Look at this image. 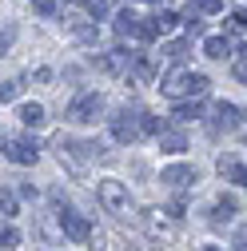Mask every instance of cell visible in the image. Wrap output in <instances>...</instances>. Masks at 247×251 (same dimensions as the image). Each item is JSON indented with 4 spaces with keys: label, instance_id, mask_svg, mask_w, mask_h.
Instances as JSON below:
<instances>
[{
    "label": "cell",
    "instance_id": "obj_1",
    "mask_svg": "<svg viewBox=\"0 0 247 251\" xmlns=\"http://www.w3.org/2000/svg\"><path fill=\"white\" fill-rule=\"evenodd\" d=\"M100 203L112 211V215H136V203H132V192H128V183H120V179H100Z\"/></svg>",
    "mask_w": 247,
    "mask_h": 251
},
{
    "label": "cell",
    "instance_id": "obj_2",
    "mask_svg": "<svg viewBox=\"0 0 247 251\" xmlns=\"http://www.w3.org/2000/svg\"><path fill=\"white\" fill-rule=\"evenodd\" d=\"M140 224H144V235L156 239V243H172L175 239V219L168 211H144Z\"/></svg>",
    "mask_w": 247,
    "mask_h": 251
},
{
    "label": "cell",
    "instance_id": "obj_3",
    "mask_svg": "<svg viewBox=\"0 0 247 251\" xmlns=\"http://www.w3.org/2000/svg\"><path fill=\"white\" fill-rule=\"evenodd\" d=\"M0 148H4V155H8L12 164H20V168H32V164L40 160V144H36V140H28V136H16V140H4V144H0Z\"/></svg>",
    "mask_w": 247,
    "mask_h": 251
},
{
    "label": "cell",
    "instance_id": "obj_4",
    "mask_svg": "<svg viewBox=\"0 0 247 251\" xmlns=\"http://www.w3.org/2000/svg\"><path fill=\"white\" fill-rule=\"evenodd\" d=\"M112 136H116V144H136V140L144 136L140 116H136V112H116V116H112Z\"/></svg>",
    "mask_w": 247,
    "mask_h": 251
},
{
    "label": "cell",
    "instance_id": "obj_5",
    "mask_svg": "<svg viewBox=\"0 0 247 251\" xmlns=\"http://www.w3.org/2000/svg\"><path fill=\"white\" fill-rule=\"evenodd\" d=\"M96 116H100V96L96 92H80V96L68 104V120L72 124H92Z\"/></svg>",
    "mask_w": 247,
    "mask_h": 251
},
{
    "label": "cell",
    "instance_id": "obj_6",
    "mask_svg": "<svg viewBox=\"0 0 247 251\" xmlns=\"http://www.w3.org/2000/svg\"><path fill=\"white\" fill-rule=\"evenodd\" d=\"M239 124H243V108H235V104L211 108V132H239Z\"/></svg>",
    "mask_w": 247,
    "mask_h": 251
},
{
    "label": "cell",
    "instance_id": "obj_7",
    "mask_svg": "<svg viewBox=\"0 0 247 251\" xmlns=\"http://www.w3.org/2000/svg\"><path fill=\"white\" fill-rule=\"evenodd\" d=\"M60 231H64L68 239H76V243H88V235H92V224L84 215H76V211H60Z\"/></svg>",
    "mask_w": 247,
    "mask_h": 251
},
{
    "label": "cell",
    "instance_id": "obj_8",
    "mask_svg": "<svg viewBox=\"0 0 247 251\" xmlns=\"http://www.w3.org/2000/svg\"><path fill=\"white\" fill-rule=\"evenodd\" d=\"M160 183H168V187H188V183H196V168H188V164H172V168L160 172Z\"/></svg>",
    "mask_w": 247,
    "mask_h": 251
},
{
    "label": "cell",
    "instance_id": "obj_9",
    "mask_svg": "<svg viewBox=\"0 0 247 251\" xmlns=\"http://www.w3.org/2000/svg\"><path fill=\"white\" fill-rule=\"evenodd\" d=\"M160 92L164 96H172V100H179V96H188V72H168L164 80H160Z\"/></svg>",
    "mask_w": 247,
    "mask_h": 251
},
{
    "label": "cell",
    "instance_id": "obj_10",
    "mask_svg": "<svg viewBox=\"0 0 247 251\" xmlns=\"http://www.w3.org/2000/svg\"><path fill=\"white\" fill-rule=\"evenodd\" d=\"M136 80H151V76H156V60H151V56H144V52H136V60H132V68H128Z\"/></svg>",
    "mask_w": 247,
    "mask_h": 251
},
{
    "label": "cell",
    "instance_id": "obj_11",
    "mask_svg": "<svg viewBox=\"0 0 247 251\" xmlns=\"http://www.w3.org/2000/svg\"><path fill=\"white\" fill-rule=\"evenodd\" d=\"M116 32H120V36H136V32H140V20H136V12H132V8L116 12Z\"/></svg>",
    "mask_w": 247,
    "mask_h": 251
},
{
    "label": "cell",
    "instance_id": "obj_12",
    "mask_svg": "<svg viewBox=\"0 0 247 251\" xmlns=\"http://www.w3.org/2000/svg\"><path fill=\"white\" fill-rule=\"evenodd\" d=\"M20 124L24 128H40L44 124V104H20Z\"/></svg>",
    "mask_w": 247,
    "mask_h": 251
},
{
    "label": "cell",
    "instance_id": "obj_13",
    "mask_svg": "<svg viewBox=\"0 0 247 251\" xmlns=\"http://www.w3.org/2000/svg\"><path fill=\"white\" fill-rule=\"evenodd\" d=\"M231 215H235V200H231V196H220L215 207H211V224H227Z\"/></svg>",
    "mask_w": 247,
    "mask_h": 251
},
{
    "label": "cell",
    "instance_id": "obj_14",
    "mask_svg": "<svg viewBox=\"0 0 247 251\" xmlns=\"http://www.w3.org/2000/svg\"><path fill=\"white\" fill-rule=\"evenodd\" d=\"M203 56H211V60H223V56H231V44H227L223 36H207V40H203Z\"/></svg>",
    "mask_w": 247,
    "mask_h": 251
},
{
    "label": "cell",
    "instance_id": "obj_15",
    "mask_svg": "<svg viewBox=\"0 0 247 251\" xmlns=\"http://www.w3.org/2000/svg\"><path fill=\"white\" fill-rule=\"evenodd\" d=\"M160 148H164V151H183L188 140H183V132H175V128H164V132H160Z\"/></svg>",
    "mask_w": 247,
    "mask_h": 251
},
{
    "label": "cell",
    "instance_id": "obj_16",
    "mask_svg": "<svg viewBox=\"0 0 247 251\" xmlns=\"http://www.w3.org/2000/svg\"><path fill=\"white\" fill-rule=\"evenodd\" d=\"M203 92H207V76H203V72H188V96L199 100Z\"/></svg>",
    "mask_w": 247,
    "mask_h": 251
},
{
    "label": "cell",
    "instance_id": "obj_17",
    "mask_svg": "<svg viewBox=\"0 0 247 251\" xmlns=\"http://www.w3.org/2000/svg\"><path fill=\"white\" fill-rule=\"evenodd\" d=\"M16 207H20V196L8 192V187H0V211H4V215H16Z\"/></svg>",
    "mask_w": 247,
    "mask_h": 251
},
{
    "label": "cell",
    "instance_id": "obj_18",
    "mask_svg": "<svg viewBox=\"0 0 247 251\" xmlns=\"http://www.w3.org/2000/svg\"><path fill=\"white\" fill-rule=\"evenodd\" d=\"M160 32H164V28H160V20H156V16H148V20H140V32H136V36H144V40H156Z\"/></svg>",
    "mask_w": 247,
    "mask_h": 251
},
{
    "label": "cell",
    "instance_id": "obj_19",
    "mask_svg": "<svg viewBox=\"0 0 247 251\" xmlns=\"http://www.w3.org/2000/svg\"><path fill=\"white\" fill-rule=\"evenodd\" d=\"M20 243V231L12 224H0V247H16Z\"/></svg>",
    "mask_w": 247,
    "mask_h": 251
},
{
    "label": "cell",
    "instance_id": "obj_20",
    "mask_svg": "<svg viewBox=\"0 0 247 251\" xmlns=\"http://www.w3.org/2000/svg\"><path fill=\"white\" fill-rule=\"evenodd\" d=\"M16 92H20V80H8V84H0V104L16 100Z\"/></svg>",
    "mask_w": 247,
    "mask_h": 251
},
{
    "label": "cell",
    "instance_id": "obj_21",
    "mask_svg": "<svg viewBox=\"0 0 247 251\" xmlns=\"http://www.w3.org/2000/svg\"><path fill=\"white\" fill-rule=\"evenodd\" d=\"M175 120H199V104H179L175 108Z\"/></svg>",
    "mask_w": 247,
    "mask_h": 251
},
{
    "label": "cell",
    "instance_id": "obj_22",
    "mask_svg": "<svg viewBox=\"0 0 247 251\" xmlns=\"http://www.w3.org/2000/svg\"><path fill=\"white\" fill-rule=\"evenodd\" d=\"M84 8H88V16H96V20H100V16L108 12V0H84Z\"/></svg>",
    "mask_w": 247,
    "mask_h": 251
},
{
    "label": "cell",
    "instance_id": "obj_23",
    "mask_svg": "<svg viewBox=\"0 0 247 251\" xmlns=\"http://www.w3.org/2000/svg\"><path fill=\"white\" fill-rule=\"evenodd\" d=\"M183 32H188V36H199V32H203V20H199V16H188V20H183Z\"/></svg>",
    "mask_w": 247,
    "mask_h": 251
},
{
    "label": "cell",
    "instance_id": "obj_24",
    "mask_svg": "<svg viewBox=\"0 0 247 251\" xmlns=\"http://www.w3.org/2000/svg\"><path fill=\"white\" fill-rule=\"evenodd\" d=\"M32 8L40 16H56V0H32Z\"/></svg>",
    "mask_w": 247,
    "mask_h": 251
},
{
    "label": "cell",
    "instance_id": "obj_25",
    "mask_svg": "<svg viewBox=\"0 0 247 251\" xmlns=\"http://www.w3.org/2000/svg\"><path fill=\"white\" fill-rule=\"evenodd\" d=\"M227 28H231V32H247V16H243V12H231Z\"/></svg>",
    "mask_w": 247,
    "mask_h": 251
},
{
    "label": "cell",
    "instance_id": "obj_26",
    "mask_svg": "<svg viewBox=\"0 0 247 251\" xmlns=\"http://www.w3.org/2000/svg\"><path fill=\"white\" fill-rule=\"evenodd\" d=\"M196 8H199V12H220L223 0H196Z\"/></svg>",
    "mask_w": 247,
    "mask_h": 251
},
{
    "label": "cell",
    "instance_id": "obj_27",
    "mask_svg": "<svg viewBox=\"0 0 247 251\" xmlns=\"http://www.w3.org/2000/svg\"><path fill=\"white\" fill-rule=\"evenodd\" d=\"M88 243H92V251H104L108 235H104V231H92V235H88Z\"/></svg>",
    "mask_w": 247,
    "mask_h": 251
},
{
    "label": "cell",
    "instance_id": "obj_28",
    "mask_svg": "<svg viewBox=\"0 0 247 251\" xmlns=\"http://www.w3.org/2000/svg\"><path fill=\"white\" fill-rule=\"evenodd\" d=\"M183 56H188V44H172L168 48V60H183Z\"/></svg>",
    "mask_w": 247,
    "mask_h": 251
},
{
    "label": "cell",
    "instance_id": "obj_29",
    "mask_svg": "<svg viewBox=\"0 0 247 251\" xmlns=\"http://www.w3.org/2000/svg\"><path fill=\"white\" fill-rule=\"evenodd\" d=\"M76 40H84V44H92V40H96V28H76Z\"/></svg>",
    "mask_w": 247,
    "mask_h": 251
},
{
    "label": "cell",
    "instance_id": "obj_30",
    "mask_svg": "<svg viewBox=\"0 0 247 251\" xmlns=\"http://www.w3.org/2000/svg\"><path fill=\"white\" fill-rule=\"evenodd\" d=\"M32 80H36V84H48V80H52V72H48V68H36V72H32Z\"/></svg>",
    "mask_w": 247,
    "mask_h": 251
},
{
    "label": "cell",
    "instance_id": "obj_31",
    "mask_svg": "<svg viewBox=\"0 0 247 251\" xmlns=\"http://www.w3.org/2000/svg\"><path fill=\"white\" fill-rule=\"evenodd\" d=\"M235 251H247V227H243V231L235 235Z\"/></svg>",
    "mask_w": 247,
    "mask_h": 251
},
{
    "label": "cell",
    "instance_id": "obj_32",
    "mask_svg": "<svg viewBox=\"0 0 247 251\" xmlns=\"http://www.w3.org/2000/svg\"><path fill=\"white\" fill-rule=\"evenodd\" d=\"M203 251H223V247H203Z\"/></svg>",
    "mask_w": 247,
    "mask_h": 251
},
{
    "label": "cell",
    "instance_id": "obj_33",
    "mask_svg": "<svg viewBox=\"0 0 247 251\" xmlns=\"http://www.w3.org/2000/svg\"><path fill=\"white\" fill-rule=\"evenodd\" d=\"M148 4H156V0H148Z\"/></svg>",
    "mask_w": 247,
    "mask_h": 251
},
{
    "label": "cell",
    "instance_id": "obj_34",
    "mask_svg": "<svg viewBox=\"0 0 247 251\" xmlns=\"http://www.w3.org/2000/svg\"><path fill=\"white\" fill-rule=\"evenodd\" d=\"M243 187H247V179H243Z\"/></svg>",
    "mask_w": 247,
    "mask_h": 251
}]
</instances>
